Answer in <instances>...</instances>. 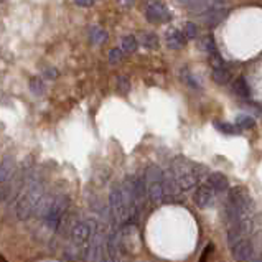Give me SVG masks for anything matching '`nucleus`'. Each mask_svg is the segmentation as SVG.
<instances>
[{
	"label": "nucleus",
	"instance_id": "obj_1",
	"mask_svg": "<svg viewBox=\"0 0 262 262\" xmlns=\"http://www.w3.org/2000/svg\"><path fill=\"white\" fill-rule=\"evenodd\" d=\"M201 175H203L201 165H196L192 160L181 159V157L176 159L172 165H170L168 172L165 173L167 196L192 190L196 183L200 181Z\"/></svg>",
	"mask_w": 262,
	"mask_h": 262
},
{
	"label": "nucleus",
	"instance_id": "obj_2",
	"mask_svg": "<svg viewBox=\"0 0 262 262\" xmlns=\"http://www.w3.org/2000/svg\"><path fill=\"white\" fill-rule=\"evenodd\" d=\"M224 218L228 224L254 218V203L244 188L234 186L228 192L224 201Z\"/></svg>",
	"mask_w": 262,
	"mask_h": 262
},
{
	"label": "nucleus",
	"instance_id": "obj_3",
	"mask_svg": "<svg viewBox=\"0 0 262 262\" xmlns=\"http://www.w3.org/2000/svg\"><path fill=\"white\" fill-rule=\"evenodd\" d=\"M45 195L47 193H45L43 181L35 178V176H28V181L23 183V190L15 205L17 218L20 221H27L31 216H35V209Z\"/></svg>",
	"mask_w": 262,
	"mask_h": 262
},
{
	"label": "nucleus",
	"instance_id": "obj_4",
	"mask_svg": "<svg viewBox=\"0 0 262 262\" xmlns=\"http://www.w3.org/2000/svg\"><path fill=\"white\" fill-rule=\"evenodd\" d=\"M143 183H145V190H147V196L150 198L152 203H162L167 196V190H165V173L157 167V165H150L145 168L143 172Z\"/></svg>",
	"mask_w": 262,
	"mask_h": 262
},
{
	"label": "nucleus",
	"instance_id": "obj_5",
	"mask_svg": "<svg viewBox=\"0 0 262 262\" xmlns=\"http://www.w3.org/2000/svg\"><path fill=\"white\" fill-rule=\"evenodd\" d=\"M228 4L224 0H208L205 10L201 12V22L206 25V27H216L219 25L228 15Z\"/></svg>",
	"mask_w": 262,
	"mask_h": 262
},
{
	"label": "nucleus",
	"instance_id": "obj_6",
	"mask_svg": "<svg viewBox=\"0 0 262 262\" xmlns=\"http://www.w3.org/2000/svg\"><path fill=\"white\" fill-rule=\"evenodd\" d=\"M251 238L252 236H247V238H242L229 246V249H231V255L236 262H247L249 259L254 257L255 247H254V242Z\"/></svg>",
	"mask_w": 262,
	"mask_h": 262
},
{
	"label": "nucleus",
	"instance_id": "obj_7",
	"mask_svg": "<svg viewBox=\"0 0 262 262\" xmlns=\"http://www.w3.org/2000/svg\"><path fill=\"white\" fill-rule=\"evenodd\" d=\"M145 18L152 23H163L170 20V12L167 5L160 0H147L145 4Z\"/></svg>",
	"mask_w": 262,
	"mask_h": 262
},
{
	"label": "nucleus",
	"instance_id": "obj_8",
	"mask_svg": "<svg viewBox=\"0 0 262 262\" xmlns=\"http://www.w3.org/2000/svg\"><path fill=\"white\" fill-rule=\"evenodd\" d=\"M216 196H218V193H216V190L213 186H209L208 183L205 181L203 185H200L198 188L195 190V195H193V201L195 205L205 209V208H209L213 206L216 203Z\"/></svg>",
	"mask_w": 262,
	"mask_h": 262
},
{
	"label": "nucleus",
	"instance_id": "obj_9",
	"mask_svg": "<svg viewBox=\"0 0 262 262\" xmlns=\"http://www.w3.org/2000/svg\"><path fill=\"white\" fill-rule=\"evenodd\" d=\"M188 38L178 28H170L165 33V43L170 50H181L186 45Z\"/></svg>",
	"mask_w": 262,
	"mask_h": 262
},
{
	"label": "nucleus",
	"instance_id": "obj_10",
	"mask_svg": "<svg viewBox=\"0 0 262 262\" xmlns=\"http://www.w3.org/2000/svg\"><path fill=\"white\" fill-rule=\"evenodd\" d=\"M206 183L209 186H213L216 190V193H222L226 192L228 186H229V181L226 178V175H222L221 172H213L206 176Z\"/></svg>",
	"mask_w": 262,
	"mask_h": 262
},
{
	"label": "nucleus",
	"instance_id": "obj_11",
	"mask_svg": "<svg viewBox=\"0 0 262 262\" xmlns=\"http://www.w3.org/2000/svg\"><path fill=\"white\" fill-rule=\"evenodd\" d=\"M15 172V160L7 157V159H4L0 162V183L7 181L12 175Z\"/></svg>",
	"mask_w": 262,
	"mask_h": 262
},
{
	"label": "nucleus",
	"instance_id": "obj_12",
	"mask_svg": "<svg viewBox=\"0 0 262 262\" xmlns=\"http://www.w3.org/2000/svg\"><path fill=\"white\" fill-rule=\"evenodd\" d=\"M211 78L216 84H221V86H226L231 81V71H229L226 66L222 68H213V73Z\"/></svg>",
	"mask_w": 262,
	"mask_h": 262
},
{
	"label": "nucleus",
	"instance_id": "obj_13",
	"mask_svg": "<svg viewBox=\"0 0 262 262\" xmlns=\"http://www.w3.org/2000/svg\"><path fill=\"white\" fill-rule=\"evenodd\" d=\"M139 43L145 50H157V48H159V38H157L155 33H148V31H147V33H145V31L140 33Z\"/></svg>",
	"mask_w": 262,
	"mask_h": 262
},
{
	"label": "nucleus",
	"instance_id": "obj_14",
	"mask_svg": "<svg viewBox=\"0 0 262 262\" xmlns=\"http://www.w3.org/2000/svg\"><path fill=\"white\" fill-rule=\"evenodd\" d=\"M180 78H181V81L185 83L188 88H192V89H200V88H201L200 81L196 80L195 74H193L190 69H186V68H183V69L180 71Z\"/></svg>",
	"mask_w": 262,
	"mask_h": 262
},
{
	"label": "nucleus",
	"instance_id": "obj_15",
	"mask_svg": "<svg viewBox=\"0 0 262 262\" xmlns=\"http://www.w3.org/2000/svg\"><path fill=\"white\" fill-rule=\"evenodd\" d=\"M107 40V31L99 27H93L89 30V42L93 45H101L102 42Z\"/></svg>",
	"mask_w": 262,
	"mask_h": 262
},
{
	"label": "nucleus",
	"instance_id": "obj_16",
	"mask_svg": "<svg viewBox=\"0 0 262 262\" xmlns=\"http://www.w3.org/2000/svg\"><path fill=\"white\" fill-rule=\"evenodd\" d=\"M234 93L239 97H242V99H249V96H251V89H249L244 78H239V80L234 83Z\"/></svg>",
	"mask_w": 262,
	"mask_h": 262
},
{
	"label": "nucleus",
	"instance_id": "obj_17",
	"mask_svg": "<svg viewBox=\"0 0 262 262\" xmlns=\"http://www.w3.org/2000/svg\"><path fill=\"white\" fill-rule=\"evenodd\" d=\"M121 48L124 50V53H134V51L139 48V40L134 35H127L122 38V45Z\"/></svg>",
	"mask_w": 262,
	"mask_h": 262
},
{
	"label": "nucleus",
	"instance_id": "obj_18",
	"mask_svg": "<svg viewBox=\"0 0 262 262\" xmlns=\"http://www.w3.org/2000/svg\"><path fill=\"white\" fill-rule=\"evenodd\" d=\"M214 127L219 130V132L226 134V135H238L241 134V127L238 126H233V124H228V122H214Z\"/></svg>",
	"mask_w": 262,
	"mask_h": 262
},
{
	"label": "nucleus",
	"instance_id": "obj_19",
	"mask_svg": "<svg viewBox=\"0 0 262 262\" xmlns=\"http://www.w3.org/2000/svg\"><path fill=\"white\" fill-rule=\"evenodd\" d=\"M236 126L241 129H252L255 126V119L249 114H239L236 117Z\"/></svg>",
	"mask_w": 262,
	"mask_h": 262
},
{
	"label": "nucleus",
	"instance_id": "obj_20",
	"mask_svg": "<svg viewBox=\"0 0 262 262\" xmlns=\"http://www.w3.org/2000/svg\"><path fill=\"white\" fill-rule=\"evenodd\" d=\"M200 48L205 51V53H213V51H216V43H214V38L211 35H206L203 36L200 40Z\"/></svg>",
	"mask_w": 262,
	"mask_h": 262
},
{
	"label": "nucleus",
	"instance_id": "obj_21",
	"mask_svg": "<svg viewBox=\"0 0 262 262\" xmlns=\"http://www.w3.org/2000/svg\"><path fill=\"white\" fill-rule=\"evenodd\" d=\"M30 91L33 93L35 96H42L45 93V83L40 80L38 76L31 78L30 80Z\"/></svg>",
	"mask_w": 262,
	"mask_h": 262
},
{
	"label": "nucleus",
	"instance_id": "obj_22",
	"mask_svg": "<svg viewBox=\"0 0 262 262\" xmlns=\"http://www.w3.org/2000/svg\"><path fill=\"white\" fill-rule=\"evenodd\" d=\"M208 58H209V64H211V68H222V66H226V63H224V60H222V56L219 55L218 50L213 51V53H209Z\"/></svg>",
	"mask_w": 262,
	"mask_h": 262
},
{
	"label": "nucleus",
	"instance_id": "obj_23",
	"mask_svg": "<svg viewBox=\"0 0 262 262\" xmlns=\"http://www.w3.org/2000/svg\"><path fill=\"white\" fill-rule=\"evenodd\" d=\"M183 33H185V36L188 38V40H193V38L198 36V27H196L195 23L188 22L185 25V28H183Z\"/></svg>",
	"mask_w": 262,
	"mask_h": 262
},
{
	"label": "nucleus",
	"instance_id": "obj_24",
	"mask_svg": "<svg viewBox=\"0 0 262 262\" xmlns=\"http://www.w3.org/2000/svg\"><path fill=\"white\" fill-rule=\"evenodd\" d=\"M124 50L122 48H113L109 51V61L113 63V64H116V63H119L122 58H124Z\"/></svg>",
	"mask_w": 262,
	"mask_h": 262
},
{
	"label": "nucleus",
	"instance_id": "obj_25",
	"mask_svg": "<svg viewBox=\"0 0 262 262\" xmlns=\"http://www.w3.org/2000/svg\"><path fill=\"white\" fill-rule=\"evenodd\" d=\"M129 89H130V83H129L127 78L126 76L117 78V91L122 94H126V93H129Z\"/></svg>",
	"mask_w": 262,
	"mask_h": 262
},
{
	"label": "nucleus",
	"instance_id": "obj_26",
	"mask_svg": "<svg viewBox=\"0 0 262 262\" xmlns=\"http://www.w3.org/2000/svg\"><path fill=\"white\" fill-rule=\"evenodd\" d=\"M43 76L47 78V80H56L58 78V69L55 68H47L43 71Z\"/></svg>",
	"mask_w": 262,
	"mask_h": 262
},
{
	"label": "nucleus",
	"instance_id": "obj_27",
	"mask_svg": "<svg viewBox=\"0 0 262 262\" xmlns=\"http://www.w3.org/2000/svg\"><path fill=\"white\" fill-rule=\"evenodd\" d=\"M74 2L80 5V7H91L94 4V0H74Z\"/></svg>",
	"mask_w": 262,
	"mask_h": 262
},
{
	"label": "nucleus",
	"instance_id": "obj_28",
	"mask_svg": "<svg viewBox=\"0 0 262 262\" xmlns=\"http://www.w3.org/2000/svg\"><path fill=\"white\" fill-rule=\"evenodd\" d=\"M117 2H119V5H122V7H130L135 0H117Z\"/></svg>",
	"mask_w": 262,
	"mask_h": 262
},
{
	"label": "nucleus",
	"instance_id": "obj_29",
	"mask_svg": "<svg viewBox=\"0 0 262 262\" xmlns=\"http://www.w3.org/2000/svg\"><path fill=\"white\" fill-rule=\"evenodd\" d=\"M247 262H262V254L255 255V257H252V259H249Z\"/></svg>",
	"mask_w": 262,
	"mask_h": 262
},
{
	"label": "nucleus",
	"instance_id": "obj_30",
	"mask_svg": "<svg viewBox=\"0 0 262 262\" xmlns=\"http://www.w3.org/2000/svg\"><path fill=\"white\" fill-rule=\"evenodd\" d=\"M2 2H5V0H0V4H2Z\"/></svg>",
	"mask_w": 262,
	"mask_h": 262
}]
</instances>
